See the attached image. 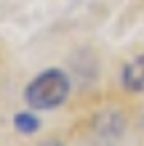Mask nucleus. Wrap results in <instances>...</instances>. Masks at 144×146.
<instances>
[{"mask_svg": "<svg viewBox=\"0 0 144 146\" xmlns=\"http://www.w3.org/2000/svg\"><path fill=\"white\" fill-rule=\"evenodd\" d=\"M70 96V77L62 69H46L24 90V101L32 109H56Z\"/></svg>", "mask_w": 144, "mask_h": 146, "instance_id": "obj_1", "label": "nucleus"}, {"mask_svg": "<svg viewBox=\"0 0 144 146\" xmlns=\"http://www.w3.org/2000/svg\"><path fill=\"white\" fill-rule=\"evenodd\" d=\"M120 80H123V88H125V90H131V93H144V53L136 56L133 61H128V64L123 66Z\"/></svg>", "mask_w": 144, "mask_h": 146, "instance_id": "obj_2", "label": "nucleus"}, {"mask_svg": "<svg viewBox=\"0 0 144 146\" xmlns=\"http://www.w3.org/2000/svg\"><path fill=\"white\" fill-rule=\"evenodd\" d=\"M13 127L19 133H35L38 127H40V122H38L35 114H27V111H24V114H16L13 117Z\"/></svg>", "mask_w": 144, "mask_h": 146, "instance_id": "obj_3", "label": "nucleus"}, {"mask_svg": "<svg viewBox=\"0 0 144 146\" xmlns=\"http://www.w3.org/2000/svg\"><path fill=\"white\" fill-rule=\"evenodd\" d=\"M48 146H59V143H48Z\"/></svg>", "mask_w": 144, "mask_h": 146, "instance_id": "obj_4", "label": "nucleus"}]
</instances>
